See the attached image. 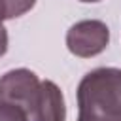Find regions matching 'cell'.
I'll use <instances>...</instances> for the list:
<instances>
[{"mask_svg": "<svg viewBox=\"0 0 121 121\" xmlns=\"http://www.w3.org/2000/svg\"><path fill=\"white\" fill-rule=\"evenodd\" d=\"M78 110L110 119H121V68H96L78 85Z\"/></svg>", "mask_w": 121, "mask_h": 121, "instance_id": "obj_1", "label": "cell"}, {"mask_svg": "<svg viewBox=\"0 0 121 121\" xmlns=\"http://www.w3.org/2000/svg\"><path fill=\"white\" fill-rule=\"evenodd\" d=\"M110 43V28L98 19H85L72 25L66 32V47L79 59L100 55Z\"/></svg>", "mask_w": 121, "mask_h": 121, "instance_id": "obj_2", "label": "cell"}, {"mask_svg": "<svg viewBox=\"0 0 121 121\" xmlns=\"http://www.w3.org/2000/svg\"><path fill=\"white\" fill-rule=\"evenodd\" d=\"M38 87L40 79L32 70L28 68L9 70L0 78V102H9L28 112Z\"/></svg>", "mask_w": 121, "mask_h": 121, "instance_id": "obj_3", "label": "cell"}, {"mask_svg": "<svg viewBox=\"0 0 121 121\" xmlns=\"http://www.w3.org/2000/svg\"><path fill=\"white\" fill-rule=\"evenodd\" d=\"M26 113L30 121H66L64 96L59 85L49 79L40 81L36 96Z\"/></svg>", "mask_w": 121, "mask_h": 121, "instance_id": "obj_4", "label": "cell"}, {"mask_svg": "<svg viewBox=\"0 0 121 121\" xmlns=\"http://www.w3.org/2000/svg\"><path fill=\"white\" fill-rule=\"evenodd\" d=\"M36 0H0V19H17L34 8Z\"/></svg>", "mask_w": 121, "mask_h": 121, "instance_id": "obj_5", "label": "cell"}, {"mask_svg": "<svg viewBox=\"0 0 121 121\" xmlns=\"http://www.w3.org/2000/svg\"><path fill=\"white\" fill-rule=\"evenodd\" d=\"M0 121H30L28 113L15 104L0 102Z\"/></svg>", "mask_w": 121, "mask_h": 121, "instance_id": "obj_6", "label": "cell"}, {"mask_svg": "<svg viewBox=\"0 0 121 121\" xmlns=\"http://www.w3.org/2000/svg\"><path fill=\"white\" fill-rule=\"evenodd\" d=\"M78 121H121V119H110V117H100V115H91V113H78Z\"/></svg>", "mask_w": 121, "mask_h": 121, "instance_id": "obj_7", "label": "cell"}, {"mask_svg": "<svg viewBox=\"0 0 121 121\" xmlns=\"http://www.w3.org/2000/svg\"><path fill=\"white\" fill-rule=\"evenodd\" d=\"M8 51V32L4 28V25L0 23V57Z\"/></svg>", "mask_w": 121, "mask_h": 121, "instance_id": "obj_8", "label": "cell"}, {"mask_svg": "<svg viewBox=\"0 0 121 121\" xmlns=\"http://www.w3.org/2000/svg\"><path fill=\"white\" fill-rule=\"evenodd\" d=\"M79 2H100V0H79Z\"/></svg>", "mask_w": 121, "mask_h": 121, "instance_id": "obj_9", "label": "cell"}, {"mask_svg": "<svg viewBox=\"0 0 121 121\" xmlns=\"http://www.w3.org/2000/svg\"><path fill=\"white\" fill-rule=\"evenodd\" d=\"M0 23H2V19H0Z\"/></svg>", "mask_w": 121, "mask_h": 121, "instance_id": "obj_10", "label": "cell"}]
</instances>
